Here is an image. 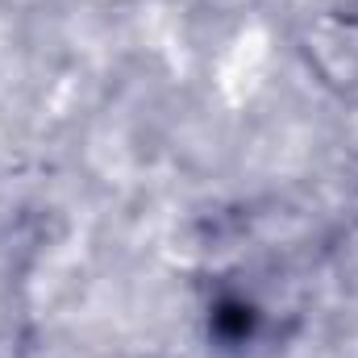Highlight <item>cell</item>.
Wrapping results in <instances>:
<instances>
[{
    "label": "cell",
    "instance_id": "1",
    "mask_svg": "<svg viewBox=\"0 0 358 358\" xmlns=\"http://www.w3.org/2000/svg\"><path fill=\"white\" fill-rule=\"evenodd\" d=\"M267 59H271L267 34H263L259 25L242 29V34L229 42V50L221 55V63H217V88H221V96H225L229 104L250 100V96L259 92V84H263Z\"/></svg>",
    "mask_w": 358,
    "mask_h": 358
}]
</instances>
